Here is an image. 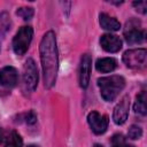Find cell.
<instances>
[{
	"instance_id": "8fae6325",
	"label": "cell",
	"mask_w": 147,
	"mask_h": 147,
	"mask_svg": "<svg viewBox=\"0 0 147 147\" xmlns=\"http://www.w3.org/2000/svg\"><path fill=\"white\" fill-rule=\"evenodd\" d=\"M18 82V74L14 67H3L0 70V84L5 87H14Z\"/></svg>"
},
{
	"instance_id": "9a60e30c",
	"label": "cell",
	"mask_w": 147,
	"mask_h": 147,
	"mask_svg": "<svg viewBox=\"0 0 147 147\" xmlns=\"http://www.w3.org/2000/svg\"><path fill=\"white\" fill-rule=\"evenodd\" d=\"M22 145H23V140H22L21 136L16 131H13V132H10L9 137L7 138L5 147H22Z\"/></svg>"
},
{
	"instance_id": "7a4b0ae2",
	"label": "cell",
	"mask_w": 147,
	"mask_h": 147,
	"mask_svg": "<svg viewBox=\"0 0 147 147\" xmlns=\"http://www.w3.org/2000/svg\"><path fill=\"white\" fill-rule=\"evenodd\" d=\"M98 86L103 100L114 101L125 86V79L122 76L113 75L108 77H101L98 79Z\"/></svg>"
},
{
	"instance_id": "5b68a950",
	"label": "cell",
	"mask_w": 147,
	"mask_h": 147,
	"mask_svg": "<svg viewBox=\"0 0 147 147\" xmlns=\"http://www.w3.org/2000/svg\"><path fill=\"white\" fill-rule=\"evenodd\" d=\"M37 85H38L37 65L32 59H28L23 68V86L28 92H32L36 90Z\"/></svg>"
},
{
	"instance_id": "9c48e42d",
	"label": "cell",
	"mask_w": 147,
	"mask_h": 147,
	"mask_svg": "<svg viewBox=\"0 0 147 147\" xmlns=\"http://www.w3.org/2000/svg\"><path fill=\"white\" fill-rule=\"evenodd\" d=\"M91 67H92V59L88 54H84L80 60L79 67V85L82 88H86L90 83L91 77Z\"/></svg>"
},
{
	"instance_id": "3957f363",
	"label": "cell",
	"mask_w": 147,
	"mask_h": 147,
	"mask_svg": "<svg viewBox=\"0 0 147 147\" xmlns=\"http://www.w3.org/2000/svg\"><path fill=\"white\" fill-rule=\"evenodd\" d=\"M33 30L31 26H22L16 32L14 39H13V49L16 55H23L28 51L30 42L32 40Z\"/></svg>"
},
{
	"instance_id": "2e32d148",
	"label": "cell",
	"mask_w": 147,
	"mask_h": 147,
	"mask_svg": "<svg viewBox=\"0 0 147 147\" xmlns=\"http://www.w3.org/2000/svg\"><path fill=\"white\" fill-rule=\"evenodd\" d=\"M111 146L113 147H134L126 141V138L123 134H114L111 138Z\"/></svg>"
},
{
	"instance_id": "e0dca14e",
	"label": "cell",
	"mask_w": 147,
	"mask_h": 147,
	"mask_svg": "<svg viewBox=\"0 0 147 147\" xmlns=\"http://www.w3.org/2000/svg\"><path fill=\"white\" fill-rule=\"evenodd\" d=\"M16 14H17L20 17H22L23 20L26 21V20L32 18V16H33V14H34V10H33V8H31V7H21V8L17 9Z\"/></svg>"
},
{
	"instance_id": "7c38bea8",
	"label": "cell",
	"mask_w": 147,
	"mask_h": 147,
	"mask_svg": "<svg viewBox=\"0 0 147 147\" xmlns=\"http://www.w3.org/2000/svg\"><path fill=\"white\" fill-rule=\"evenodd\" d=\"M99 22H100L101 28L105 29V30H108V31H118L121 29L119 22L116 18H114V17H111V16L105 14V13L100 14Z\"/></svg>"
},
{
	"instance_id": "6da1fadb",
	"label": "cell",
	"mask_w": 147,
	"mask_h": 147,
	"mask_svg": "<svg viewBox=\"0 0 147 147\" xmlns=\"http://www.w3.org/2000/svg\"><path fill=\"white\" fill-rule=\"evenodd\" d=\"M40 60H41L45 87L51 88L56 82L57 71H59V54L56 46V37L53 31L46 32L40 41Z\"/></svg>"
},
{
	"instance_id": "277c9868",
	"label": "cell",
	"mask_w": 147,
	"mask_h": 147,
	"mask_svg": "<svg viewBox=\"0 0 147 147\" xmlns=\"http://www.w3.org/2000/svg\"><path fill=\"white\" fill-rule=\"evenodd\" d=\"M147 60V51L145 48L129 49L123 54V62L132 69L144 68Z\"/></svg>"
},
{
	"instance_id": "ba28073f",
	"label": "cell",
	"mask_w": 147,
	"mask_h": 147,
	"mask_svg": "<svg viewBox=\"0 0 147 147\" xmlns=\"http://www.w3.org/2000/svg\"><path fill=\"white\" fill-rule=\"evenodd\" d=\"M129 108H130V98L129 95H124L121 99V101L116 105V107L114 108L113 119L115 124L122 125L126 122L127 116H129Z\"/></svg>"
},
{
	"instance_id": "30bf717a",
	"label": "cell",
	"mask_w": 147,
	"mask_h": 147,
	"mask_svg": "<svg viewBox=\"0 0 147 147\" xmlns=\"http://www.w3.org/2000/svg\"><path fill=\"white\" fill-rule=\"evenodd\" d=\"M100 45L101 47L109 53H116L122 48V40L116 34L106 33L102 34L100 38Z\"/></svg>"
},
{
	"instance_id": "44dd1931",
	"label": "cell",
	"mask_w": 147,
	"mask_h": 147,
	"mask_svg": "<svg viewBox=\"0 0 147 147\" xmlns=\"http://www.w3.org/2000/svg\"><path fill=\"white\" fill-rule=\"evenodd\" d=\"M3 139H5V131L0 127V144L3 141Z\"/></svg>"
},
{
	"instance_id": "8992f818",
	"label": "cell",
	"mask_w": 147,
	"mask_h": 147,
	"mask_svg": "<svg viewBox=\"0 0 147 147\" xmlns=\"http://www.w3.org/2000/svg\"><path fill=\"white\" fill-rule=\"evenodd\" d=\"M140 22L136 18H131L126 22L125 29H124V37L127 44L134 45V44H141L145 40V32L139 29Z\"/></svg>"
},
{
	"instance_id": "5bb4252c",
	"label": "cell",
	"mask_w": 147,
	"mask_h": 147,
	"mask_svg": "<svg viewBox=\"0 0 147 147\" xmlns=\"http://www.w3.org/2000/svg\"><path fill=\"white\" fill-rule=\"evenodd\" d=\"M146 100H147L146 92H145V91H141V92L137 95L136 102H134V106H133V109H134L136 114H139V115H142V116L146 115V113H147Z\"/></svg>"
},
{
	"instance_id": "d6986e66",
	"label": "cell",
	"mask_w": 147,
	"mask_h": 147,
	"mask_svg": "<svg viewBox=\"0 0 147 147\" xmlns=\"http://www.w3.org/2000/svg\"><path fill=\"white\" fill-rule=\"evenodd\" d=\"M133 7L136 8L137 11H139L141 14H146V11H147V3H146V1H134L133 2Z\"/></svg>"
},
{
	"instance_id": "603a6c76",
	"label": "cell",
	"mask_w": 147,
	"mask_h": 147,
	"mask_svg": "<svg viewBox=\"0 0 147 147\" xmlns=\"http://www.w3.org/2000/svg\"><path fill=\"white\" fill-rule=\"evenodd\" d=\"M28 147H39V146H37V145H29Z\"/></svg>"
},
{
	"instance_id": "4fadbf2b",
	"label": "cell",
	"mask_w": 147,
	"mask_h": 147,
	"mask_svg": "<svg viewBox=\"0 0 147 147\" xmlns=\"http://www.w3.org/2000/svg\"><path fill=\"white\" fill-rule=\"evenodd\" d=\"M117 67V62L113 57H102L99 59L95 63V68L100 72H110L115 70Z\"/></svg>"
},
{
	"instance_id": "ffe728a7",
	"label": "cell",
	"mask_w": 147,
	"mask_h": 147,
	"mask_svg": "<svg viewBox=\"0 0 147 147\" xmlns=\"http://www.w3.org/2000/svg\"><path fill=\"white\" fill-rule=\"evenodd\" d=\"M25 122L28 124H34L37 122V115L33 110H30L26 115H25Z\"/></svg>"
},
{
	"instance_id": "7402d4cb",
	"label": "cell",
	"mask_w": 147,
	"mask_h": 147,
	"mask_svg": "<svg viewBox=\"0 0 147 147\" xmlns=\"http://www.w3.org/2000/svg\"><path fill=\"white\" fill-rule=\"evenodd\" d=\"M93 147H103V146H102V145H99V144H95Z\"/></svg>"
},
{
	"instance_id": "ac0fdd59",
	"label": "cell",
	"mask_w": 147,
	"mask_h": 147,
	"mask_svg": "<svg viewBox=\"0 0 147 147\" xmlns=\"http://www.w3.org/2000/svg\"><path fill=\"white\" fill-rule=\"evenodd\" d=\"M141 136H142V130L140 126H138V125H131L130 126V129L127 131V137L130 139H133V140L139 139Z\"/></svg>"
},
{
	"instance_id": "52a82bcc",
	"label": "cell",
	"mask_w": 147,
	"mask_h": 147,
	"mask_svg": "<svg viewBox=\"0 0 147 147\" xmlns=\"http://www.w3.org/2000/svg\"><path fill=\"white\" fill-rule=\"evenodd\" d=\"M87 123L95 134H102L108 129L109 119L107 115H101L98 111H91L87 115Z\"/></svg>"
}]
</instances>
